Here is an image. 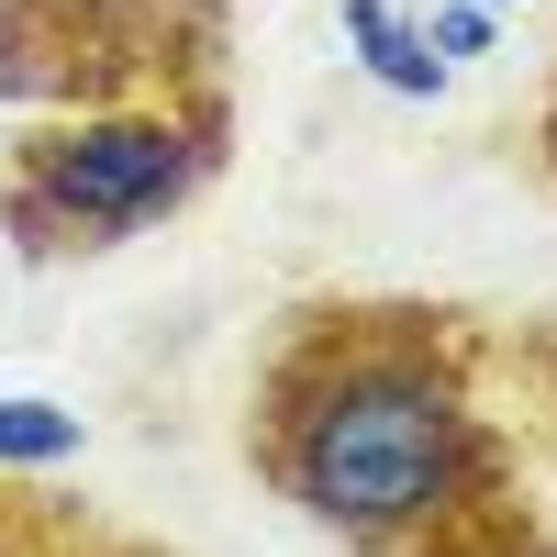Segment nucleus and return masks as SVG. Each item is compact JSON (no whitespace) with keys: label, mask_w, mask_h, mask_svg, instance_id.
<instances>
[{"label":"nucleus","mask_w":557,"mask_h":557,"mask_svg":"<svg viewBox=\"0 0 557 557\" xmlns=\"http://www.w3.org/2000/svg\"><path fill=\"white\" fill-rule=\"evenodd\" d=\"M246 469L346 557H557V323L312 290L246 368Z\"/></svg>","instance_id":"1"},{"label":"nucleus","mask_w":557,"mask_h":557,"mask_svg":"<svg viewBox=\"0 0 557 557\" xmlns=\"http://www.w3.org/2000/svg\"><path fill=\"white\" fill-rule=\"evenodd\" d=\"M223 168H235V78L34 112L0 146V235H12L23 268H101L123 246L168 235Z\"/></svg>","instance_id":"2"},{"label":"nucleus","mask_w":557,"mask_h":557,"mask_svg":"<svg viewBox=\"0 0 557 557\" xmlns=\"http://www.w3.org/2000/svg\"><path fill=\"white\" fill-rule=\"evenodd\" d=\"M235 78V0H0V101L89 112Z\"/></svg>","instance_id":"3"},{"label":"nucleus","mask_w":557,"mask_h":557,"mask_svg":"<svg viewBox=\"0 0 557 557\" xmlns=\"http://www.w3.org/2000/svg\"><path fill=\"white\" fill-rule=\"evenodd\" d=\"M78 446V412L57 401H0V457H67Z\"/></svg>","instance_id":"4"},{"label":"nucleus","mask_w":557,"mask_h":557,"mask_svg":"<svg viewBox=\"0 0 557 557\" xmlns=\"http://www.w3.org/2000/svg\"><path fill=\"white\" fill-rule=\"evenodd\" d=\"M535 168L557 178V67H546V101H535Z\"/></svg>","instance_id":"5"}]
</instances>
